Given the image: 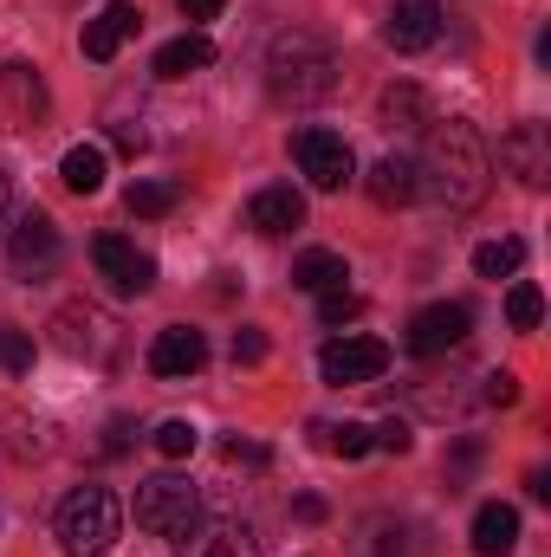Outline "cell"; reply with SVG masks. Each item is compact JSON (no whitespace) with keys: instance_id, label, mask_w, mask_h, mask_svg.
<instances>
[{"instance_id":"cell-38","label":"cell","mask_w":551,"mask_h":557,"mask_svg":"<svg viewBox=\"0 0 551 557\" xmlns=\"http://www.w3.org/2000/svg\"><path fill=\"white\" fill-rule=\"evenodd\" d=\"M124 447H131V421L118 416V421H111V441H105V454H124Z\"/></svg>"},{"instance_id":"cell-1","label":"cell","mask_w":551,"mask_h":557,"mask_svg":"<svg viewBox=\"0 0 551 557\" xmlns=\"http://www.w3.org/2000/svg\"><path fill=\"white\" fill-rule=\"evenodd\" d=\"M415 182H421V195H428L434 208H448V214L480 208L487 188H493V156H487L480 131L461 124V117L434 124V131H428V149H421V162H415Z\"/></svg>"},{"instance_id":"cell-3","label":"cell","mask_w":551,"mask_h":557,"mask_svg":"<svg viewBox=\"0 0 551 557\" xmlns=\"http://www.w3.org/2000/svg\"><path fill=\"white\" fill-rule=\"evenodd\" d=\"M118 525H124V512H118L111 486H72L65 506H59V519H52L65 557H105L118 545Z\"/></svg>"},{"instance_id":"cell-39","label":"cell","mask_w":551,"mask_h":557,"mask_svg":"<svg viewBox=\"0 0 551 557\" xmlns=\"http://www.w3.org/2000/svg\"><path fill=\"white\" fill-rule=\"evenodd\" d=\"M0 221H7V169H0Z\"/></svg>"},{"instance_id":"cell-27","label":"cell","mask_w":551,"mask_h":557,"mask_svg":"<svg viewBox=\"0 0 551 557\" xmlns=\"http://www.w3.org/2000/svg\"><path fill=\"white\" fill-rule=\"evenodd\" d=\"M506 318H513V331H539V318H546L539 285H513V292H506Z\"/></svg>"},{"instance_id":"cell-28","label":"cell","mask_w":551,"mask_h":557,"mask_svg":"<svg viewBox=\"0 0 551 557\" xmlns=\"http://www.w3.org/2000/svg\"><path fill=\"white\" fill-rule=\"evenodd\" d=\"M195 441H201V434H195V421H162V428H156V454H162V460H188V454H195Z\"/></svg>"},{"instance_id":"cell-15","label":"cell","mask_w":551,"mask_h":557,"mask_svg":"<svg viewBox=\"0 0 551 557\" xmlns=\"http://www.w3.org/2000/svg\"><path fill=\"white\" fill-rule=\"evenodd\" d=\"M182 557H260V539L241 519H215V525H195L182 539Z\"/></svg>"},{"instance_id":"cell-23","label":"cell","mask_w":551,"mask_h":557,"mask_svg":"<svg viewBox=\"0 0 551 557\" xmlns=\"http://www.w3.org/2000/svg\"><path fill=\"white\" fill-rule=\"evenodd\" d=\"M519 267H526V240H513V234H506V240L474 247V273H480V278H513Z\"/></svg>"},{"instance_id":"cell-26","label":"cell","mask_w":551,"mask_h":557,"mask_svg":"<svg viewBox=\"0 0 551 557\" xmlns=\"http://www.w3.org/2000/svg\"><path fill=\"white\" fill-rule=\"evenodd\" d=\"M318 434H325V447H331V454H344V460H364V454L377 447L364 421H338V428H318Z\"/></svg>"},{"instance_id":"cell-2","label":"cell","mask_w":551,"mask_h":557,"mask_svg":"<svg viewBox=\"0 0 551 557\" xmlns=\"http://www.w3.org/2000/svg\"><path fill=\"white\" fill-rule=\"evenodd\" d=\"M267 91L279 104H325L338 91V46L311 26H285L267 46Z\"/></svg>"},{"instance_id":"cell-4","label":"cell","mask_w":551,"mask_h":557,"mask_svg":"<svg viewBox=\"0 0 551 557\" xmlns=\"http://www.w3.org/2000/svg\"><path fill=\"white\" fill-rule=\"evenodd\" d=\"M52 344H59L65 357H78V363H118L124 331H118V318L98 311V305H59V311H52Z\"/></svg>"},{"instance_id":"cell-14","label":"cell","mask_w":551,"mask_h":557,"mask_svg":"<svg viewBox=\"0 0 551 557\" xmlns=\"http://www.w3.org/2000/svg\"><path fill=\"white\" fill-rule=\"evenodd\" d=\"M247 227H254V234H292V227H305V195H298L292 182L260 188V195L247 201Z\"/></svg>"},{"instance_id":"cell-24","label":"cell","mask_w":551,"mask_h":557,"mask_svg":"<svg viewBox=\"0 0 551 557\" xmlns=\"http://www.w3.org/2000/svg\"><path fill=\"white\" fill-rule=\"evenodd\" d=\"M175 201H182V182H137L131 188V214H143V221L175 214Z\"/></svg>"},{"instance_id":"cell-6","label":"cell","mask_w":551,"mask_h":557,"mask_svg":"<svg viewBox=\"0 0 551 557\" xmlns=\"http://www.w3.org/2000/svg\"><path fill=\"white\" fill-rule=\"evenodd\" d=\"M390 370V344L383 337H331L318 350V376L331 389H357V383H377Z\"/></svg>"},{"instance_id":"cell-29","label":"cell","mask_w":551,"mask_h":557,"mask_svg":"<svg viewBox=\"0 0 551 557\" xmlns=\"http://www.w3.org/2000/svg\"><path fill=\"white\" fill-rule=\"evenodd\" d=\"M0 370H7V376H26V370H33V337L13 331V324H0Z\"/></svg>"},{"instance_id":"cell-9","label":"cell","mask_w":551,"mask_h":557,"mask_svg":"<svg viewBox=\"0 0 551 557\" xmlns=\"http://www.w3.org/2000/svg\"><path fill=\"white\" fill-rule=\"evenodd\" d=\"M91 267L111 278L124 298H143V292L156 285V260L143 253L137 240H124V234H98V240H91Z\"/></svg>"},{"instance_id":"cell-8","label":"cell","mask_w":551,"mask_h":557,"mask_svg":"<svg viewBox=\"0 0 551 557\" xmlns=\"http://www.w3.org/2000/svg\"><path fill=\"white\" fill-rule=\"evenodd\" d=\"M7 267L20 278H39V273L59 267V227H52V214L26 208V214L7 227Z\"/></svg>"},{"instance_id":"cell-19","label":"cell","mask_w":551,"mask_h":557,"mask_svg":"<svg viewBox=\"0 0 551 557\" xmlns=\"http://www.w3.org/2000/svg\"><path fill=\"white\" fill-rule=\"evenodd\" d=\"M344 278H351V267H344V253H325V247H311V253H298L292 260V285L298 292H344Z\"/></svg>"},{"instance_id":"cell-30","label":"cell","mask_w":551,"mask_h":557,"mask_svg":"<svg viewBox=\"0 0 551 557\" xmlns=\"http://www.w3.org/2000/svg\"><path fill=\"white\" fill-rule=\"evenodd\" d=\"M221 460H228V467H254V473H260V467H273V447H260V441H241V434H228V441H221Z\"/></svg>"},{"instance_id":"cell-33","label":"cell","mask_w":551,"mask_h":557,"mask_svg":"<svg viewBox=\"0 0 551 557\" xmlns=\"http://www.w3.org/2000/svg\"><path fill=\"white\" fill-rule=\"evenodd\" d=\"M260 357H267V331L241 324V331H234V363H260Z\"/></svg>"},{"instance_id":"cell-37","label":"cell","mask_w":551,"mask_h":557,"mask_svg":"<svg viewBox=\"0 0 551 557\" xmlns=\"http://www.w3.org/2000/svg\"><path fill=\"white\" fill-rule=\"evenodd\" d=\"M175 7H182V20H215L228 0H175Z\"/></svg>"},{"instance_id":"cell-5","label":"cell","mask_w":551,"mask_h":557,"mask_svg":"<svg viewBox=\"0 0 551 557\" xmlns=\"http://www.w3.org/2000/svg\"><path fill=\"white\" fill-rule=\"evenodd\" d=\"M195 486L182 480V473H156V480H143L137 486V525L149 539H188L195 532Z\"/></svg>"},{"instance_id":"cell-32","label":"cell","mask_w":551,"mask_h":557,"mask_svg":"<svg viewBox=\"0 0 551 557\" xmlns=\"http://www.w3.org/2000/svg\"><path fill=\"white\" fill-rule=\"evenodd\" d=\"M370 441H377L383 454H409V447H415V434H409V421H403V416H390L383 428H370Z\"/></svg>"},{"instance_id":"cell-7","label":"cell","mask_w":551,"mask_h":557,"mask_svg":"<svg viewBox=\"0 0 551 557\" xmlns=\"http://www.w3.org/2000/svg\"><path fill=\"white\" fill-rule=\"evenodd\" d=\"M292 156H298L305 182L325 188V195H338V188L357 175V156H351V143L338 137V131H298V137H292Z\"/></svg>"},{"instance_id":"cell-20","label":"cell","mask_w":551,"mask_h":557,"mask_svg":"<svg viewBox=\"0 0 551 557\" xmlns=\"http://www.w3.org/2000/svg\"><path fill=\"white\" fill-rule=\"evenodd\" d=\"M201 65H215V39H208V33H182V39H169V46L156 52V78H188V72H201Z\"/></svg>"},{"instance_id":"cell-16","label":"cell","mask_w":551,"mask_h":557,"mask_svg":"<svg viewBox=\"0 0 551 557\" xmlns=\"http://www.w3.org/2000/svg\"><path fill=\"white\" fill-rule=\"evenodd\" d=\"M137 26H143L137 7H131V0H111V7L85 26V59H98V65H105V59H118V52H124V39H131Z\"/></svg>"},{"instance_id":"cell-17","label":"cell","mask_w":551,"mask_h":557,"mask_svg":"<svg viewBox=\"0 0 551 557\" xmlns=\"http://www.w3.org/2000/svg\"><path fill=\"white\" fill-rule=\"evenodd\" d=\"M513 545H519V512L500 506V499L480 506V512H474V557H506Z\"/></svg>"},{"instance_id":"cell-12","label":"cell","mask_w":551,"mask_h":557,"mask_svg":"<svg viewBox=\"0 0 551 557\" xmlns=\"http://www.w3.org/2000/svg\"><path fill=\"white\" fill-rule=\"evenodd\" d=\"M208 363V337L201 331H188V324H169V331H156V344H149V370L156 376H195Z\"/></svg>"},{"instance_id":"cell-11","label":"cell","mask_w":551,"mask_h":557,"mask_svg":"<svg viewBox=\"0 0 551 557\" xmlns=\"http://www.w3.org/2000/svg\"><path fill=\"white\" fill-rule=\"evenodd\" d=\"M500 162H506L526 188H546V175H551V131H546V124H513V131L500 137Z\"/></svg>"},{"instance_id":"cell-18","label":"cell","mask_w":551,"mask_h":557,"mask_svg":"<svg viewBox=\"0 0 551 557\" xmlns=\"http://www.w3.org/2000/svg\"><path fill=\"white\" fill-rule=\"evenodd\" d=\"M415 195H421V182H415L409 156H383V162L370 169V201H377V208H409Z\"/></svg>"},{"instance_id":"cell-31","label":"cell","mask_w":551,"mask_h":557,"mask_svg":"<svg viewBox=\"0 0 551 557\" xmlns=\"http://www.w3.org/2000/svg\"><path fill=\"white\" fill-rule=\"evenodd\" d=\"M357 311H364V305H357L351 292H325V298H318V324H331V331H338V324H351Z\"/></svg>"},{"instance_id":"cell-13","label":"cell","mask_w":551,"mask_h":557,"mask_svg":"<svg viewBox=\"0 0 551 557\" xmlns=\"http://www.w3.org/2000/svg\"><path fill=\"white\" fill-rule=\"evenodd\" d=\"M434 33H441V7H434V0H396L390 20H383V39H390L396 52H428Z\"/></svg>"},{"instance_id":"cell-36","label":"cell","mask_w":551,"mask_h":557,"mask_svg":"<svg viewBox=\"0 0 551 557\" xmlns=\"http://www.w3.org/2000/svg\"><path fill=\"white\" fill-rule=\"evenodd\" d=\"M111 143H118L124 156H137L143 143H149V131H143V124H131V117H124V124H111Z\"/></svg>"},{"instance_id":"cell-35","label":"cell","mask_w":551,"mask_h":557,"mask_svg":"<svg viewBox=\"0 0 551 557\" xmlns=\"http://www.w3.org/2000/svg\"><path fill=\"white\" fill-rule=\"evenodd\" d=\"M325 512H331V506H325L318 493H298V499H292V519H298V525H325Z\"/></svg>"},{"instance_id":"cell-34","label":"cell","mask_w":551,"mask_h":557,"mask_svg":"<svg viewBox=\"0 0 551 557\" xmlns=\"http://www.w3.org/2000/svg\"><path fill=\"white\" fill-rule=\"evenodd\" d=\"M487 403H493V409H513V403H519V376H513V370H493V376H487Z\"/></svg>"},{"instance_id":"cell-25","label":"cell","mask_w":551,"mask_h":557,"mask_svg":"<svg viewBox=\"0 0 551 557\" xmlns=\"http://www.w3.org/2000/svg\"><path fill=\"white\" fill-rule=\"evenodd\" d=\"M7 104H13L20 117H26V111L39 117V111H46V85L33 78V65H7Z\"/></svg>"},{"instance_id":"cell-10","label":"cell","mask_w":551,"mask_h":557,"mask_svg":"<svg viewBox=\"0 0 551 557\" xmlns=\"http://www.w3.org/2000/svg\"><path fill=\"white\" fill-rule=\"evenodd\" d=\"M467 331H474V311H467L461 298L421 305V311L409 318V350H415V357H441V350L467 344Z\"/></svg>"},{"instance_id":"cell-21","label":"cell","mask_w":551,"mask_h":557,"mask_svg":"<svg viewBox=\"0 0 551 557\" xmlns=\"http://www.w3.org/2000/svg\"><path fill=\"white\" fill-rule=\"evenodd\" d=\"M377 117H383V131H421V124H428V98H421V85L396 78V85L383 91Z\"/></svg>"},{"instance_id":"cell-22","label":"cell","mask_w":551,"mask_h":557,"mask_svg":"<svg viewBox=\"0 0 551 557\" xmlns=\"http://www.w3.org/2000/svg\"><path fill=\"white\" fill-rule=\"evenodd\" d=\"M59 175H65L72 195H98V188H105V149H98V143H72L65 162H59Z\"/></svg>"}]
</instances>
